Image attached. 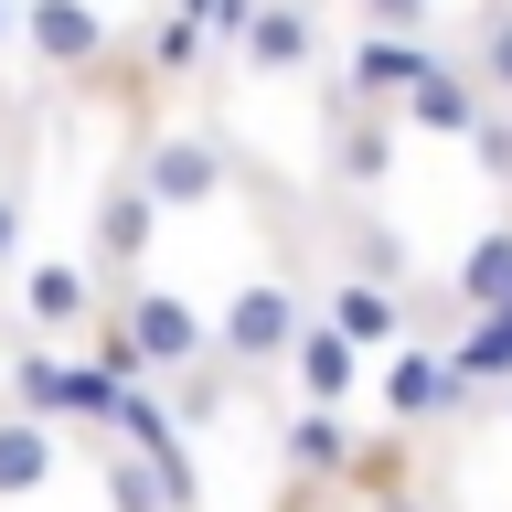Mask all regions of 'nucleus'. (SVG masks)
Masks as SVG:
<instances>
[{"mask_svg":"<svg viewBox=\"0 0 512 512\" xmlns=\"http://www.w3.org/2000/svg\"><path fill=\"white\" fill-rule=\"evenodd\" d=\"M502 427H512V384H502Z\"/></svg>","mask_w":512,"mask_h":512,"instance_id":"a878e982","label":"nucleus"},{"mask_svg":"<svg viewBox=\"0 0 512 512\" xmlns=\"http://www.w3.org/2000/svg\"><path fill=\"white\" fill-rule=\"evenodd\" d=\"M11 22H22V0H0V32H11Z\"/></svg>","mask_w":512,"mask_h":512,"instance_id":"393cba45","label":"nucleus"},{"mask_svg":"<svg viewBox=\"0 0 512 512\" xmlns=\"http://www.w3.org/2000/svg\"><path fill=\"white\" fill-rule=\"evenodd\" d=\"M320 128H331V182H352V192H374L384 171H395V107H374V96H331L320 107Z\"/></svg>","mask_w":512,"mask_h":512,"instance_id":"39448f33","label":"nucleus"},{"mask_svg":"<svg viewBox=\"0 0 512 512\" xmlns=\"http://www.w3.org/2000/svg\"><path fill=\"white\" fill-rule=\"evenodd\" d=\"M235 54H246L256 75H310L331 43H320V11H310V0H256L246 22H235Z\"/></svg>","mask_w":512,"mask_h":512,"instance_id":"423d86ee","label":"nucleus"},{"mask_svg":"<svg viewBox=\"0 0 512 512\" xmlns=\"http://www.w3.org/2000/svg\"><path fill=\"white\" fill-rule=\"evenodd\" d=\"M470 150L491 160V182H512V118H502V96H491V118L470 128Z\"/></svg>","mask_w":512,"mask_h":512,"instance_id":"5701e85b","label":"nucleus"},{"mask_svg":"<svg viewBox=\"0 0 512 512\" xmlns=\"http://www.w3.org/2000/svg\"><path fill=\"white\" fill-rule=\"evenodd\" d=\"M470 75L512 107V0H491V11H480V32H470Z\"/></svg>","mask_w":512,"mask_h":512,"instance_id":"412c9836","label":"nucleus"},{"mask_svg":"<svg viewBox=\"0 0 512 512\" xmlns=\"http://www.w3.org/2000/svg\"><path fill=\"white\" fill-rule=\"evenodd\" d=\"M299 331H310V299H299L288 278H246L235 299H224V320H214V352L235 363V374H267V363L299 352Z\"/></svg>","mask_w":512,"mask_h":512,"instance_id":"f257e3e1","label":"nucleus"},{"mask_svg":"<svg viewBox=\"0 0 512 512\" xmlns=\"http://www.w3.org/2000/svg\"><path fill=\"white\" fill-rule=\"evenodd\" d=\"M288 374H299V395H310V406H342L352 384H363V342H352L342 320H310V331H299V352H288Z\"/></svg>","mask_w":512,"mask_h":512,"instance_id":"4468645a","label":"nucleus"},{"mask_svg":"<svg viewBox=\"0 0 512 512\" xmlns=\"http://www.w3.org/2000/svg\"><path fill=\"white\" fill-rule=\"evenodd\" d=\"M139 182H150L160 214H192V203H214V192H224V150L203 139V128H171V139L139 150Z\"/></svg>","mask_w":512,"mask_h":512,"instance_id":"0eeeda50","label":"nucleus"},{"mask_svg":"<svg viewBox=\"0 0 512 512\" xmlns=\"http://www.w3.org/2000/svg\"><path fill=\"white\" fill-rule=\"evenodd\" d=\"M203 32H214V22H203V11H182V0H171V11H150V22H139V54H150V64H171V75H182V64L203 54Z\"/></svg>","mask_w":512,"mask_h":512,"instance_id":"aec40b11","label":"nucleus"},{"mask_svg":"<svg viewBox=\"0 0 512 512\" xmlns=\"http://www.w3.org/2000/svg\"><path fill=\"white\" fill-rule=\"evenodd\" d=\"M107 502H118V512H182V502H171V480H160V459H150V448H107Z\"/></svg>","mask_w":512,"mask_h":512,"instance_id":"a211bd4d","label":"nucleus"},{"mask_svg":"<svg viewBox=\"0 0 512 512\" xmlns=\"http://www.w3.org/2000/svg\"><path fill=\"white\" fill-rule=\"evenodd\" d=\"M448 299H459V310H491V299H512V214L491 224V235H470V256H459Z\"/></svg>","mask_w":512,"mask_h":512,"instance_id":"2eb2a0df","label":"nucleus"},{"mask_svg":"<svg viewBox=\"0 0 512 512\" xmlns=\"http://www.w3.org/2000/svg\"><path fill=\"white\" fill-rule=\"evenodd\" d=\"M470 406H480V384L459 374V352L427 342V331H416V342L384 363V416H406V427H438V416H470Z\"/></svg>","mask_w":512,"mask_h":512,"instance_id":"f03ea898","label":"nucleus"},{"mask_svg":"<svg viewBox=\"0 0 512 512\" xmlns=\"http://www.w3.org/2000/svg\"><path fill=\"white\" fill-rule=\"evenodd\" d=\"M150 235H160V203H150V182H139V171L96 192V267H107V278H128V267L150 256Z\"/></svg>","mask_w":512,"mask_h":512,"instance_id":"f8f14e48","label":"nucleus"},{"mask_svg":"<svg viewBox=\"0 0 512 512\" xmlns=\"http://www.w3.org/2000/svg\"><path fill=\"white\" fill-rule=\"evenodd\" d=\"M363 11V32H427L438 22V0H352Z\"/></svg>","mask_w":512,"mask_h":512,"instance_id":"4be33fe9","label":"nucleus"},{"mask_svg":"<svg viewBox=\"0 0 512 512\" xmlns=\"http://www.w3.org/2000/svg\"><path fill=\"white\" fill-rule=\"evenodd\" d=\"M118 395H128V374H107L96 352L64 363V416H75V427H118Z\"/></svg>","mask_w":512,"mask_h":512,"instance_id":"6ab92c4d","label":"nucleus"},{"mask_svg":"<svg viewBox=\"0 0 512 512\" xmlns=\"http://www.w3.org/2000/svg\"><path fill=\"white\" fill-rule=\"evenodd\" d=\"M22 43H32V64L43 75H96L107 64V11L96 0H22Z\"/></svg>","mask_w":512,"mask_h":512,"instance_id":"20e7f679","label":"nucleus"},{"mask_svg":"<svg viewBox=\"0 0 512 512\" xmlns=\"http://www.w3.org/2000/svg\"><path fill=\"white\" fill-rule=\"evenodd\" d=\"M118 320H128V342L150 352V374H160V384L192 374V363H214V320L192 310V299H171V288H128Z\"/></svg>","mask_w":512,"mask_h":512,"instance_id":"7ed1b4c3","label":"nucleus"},{"mask_svg":"<svg viewBox=\"0 0 512 512\" xmlns=\"http://www.w3.org/2000/svg\"><path fill=\"white\" fill-rule=\"evenodd\" d=\"M64 363H75V352H54V331H32V342L11 352V406L64 416Z\"/></svg>","mask_w":512,"mask_h":512,"instance_id":"f3484780","label":"nucleus"},{"mask_svg":"<svg viewBox=\"0 0 512 512\" xmlns=\"http://www.w3.org/2000/svg\"><path fill=\"white\" fill-rule=\"evenodd\" d=\"M331 320H342L352 342H395V331H406V299H395L384 278H342L331 288Z\"/></svg>","mask_w":512,"mask_h":512,"instance_id":"dca6fc26","label":"nucleus"},{"mask_svg":"<svg viewBox=\"0 0 512 512\" xmlns=\"http://www.w3.org/2000/svg\"><path fill=\"white\" fill-rule=\"evenodd\" d=\"M54 470H64V416L0 406V502H32V491H54Z\"/></svg>","mask_w":512,"mask_h":512,"instance_id":"9b49d317","label":"nucleus"},{"mask_svg":"<svg viewBox=\"0 0 512 512\" xmlns=\"http://www.w3.org/2000/svg\"><path fill=\"white\" fill-rule=\"evenodd\" d=\"M22 320L54 331V342L96 331V267H86V256H43V267H22Z\"/></svg>","mask_w":512,"mask_h":512,"instance_id":"9d476101","label":"nucleus"},{"mask_svg":"<svg viewBox=\"0 0 512 512\" xmlns=\"http://www.w3.org/2000/svg\"><path fill=\"white\" fill-rule=\"evenodd\" d=\"M427 32H352V54H342V75H352V96H374V107H395V96L427 75Z\"/></svg>","mask_w":512,"mask_h":512,"instance_id":"ddd939ff","label":"nucleus"},{"mask_svg":"<svg viewBox=\"0 0 512 512\" xmlns=\"http://www.w3.org/2000/svg\"><path fill=\"white\" fill-rule=\"evenodd\" d=\"M278 459H288V480H299V491H342L352 459H363V438L342 427V406H310V395H299V416L278 427Z\"/></svg>","mask_w":512,"mask_h":512,"instance_id":"6e6552de","label":"nucleus"},{"mask_svg":"<svg viewBox=\"0 0 512 512\" xmlns=\"http://www.w3.org/2000/svg\"><path fill=\"white\" fill-rule=\"evenodd\" d=\"M11 256H22V182L0 171V267H11Z\"/></svg>","mask_w":512,"mask_h":512,"instance_id":"b1692460","label":"nucleus"},{"mask_svg":"<svg viewBox=\"0 0 512 512\" xmlns=\"http://www.w3.org/2000/svg\"><path fill=\"white\" fill-rule=\"evenodd\" d=\"M395 118H406V128H427V139H470V128L491 118V86H480L470 64H448V54H438L406 96H395Z\"/></svg>","mask_w":512,"mask_h":512,"instance_id":"1a4fd4ad","label":"nucleus"}]
</instances>
